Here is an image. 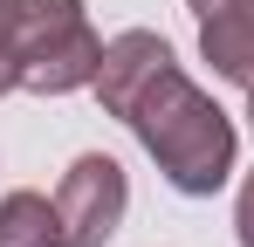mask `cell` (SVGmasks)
<instances>
[{"mask_svg": "<svg viewBox=\"0 0 254 247\" xmlns=\"http://www.w3.org/2000/svg\"><path fill=\"white\" fill-rule=\"evenodd\" d=\"M0 247H62L55 199H42V192H7V199H0Z\"/></svg>", "mask_w": 254, "mask_h": 247, "instance_id": "8992f818", "label": "cell"}, {"mask_svg": "<svg viewBox=\"0 0 254 247\" xmlns=\"http://www.w3.org/2000/svg\"><path fill=\"white\" fill-rule=\"evenodd\" d=\"M199 55L213 62V76L254 82V0H220L199 21Z\"/></svg>", "mask_w": 254, "mask_h": 247, "instance_id": "5b68a950", "label": "cell"}, {"mask_svg": "<svg viewBox=\"0 0 254 247\" xmlns=\"http://www.w3.org/2000/svg\"><path fill=\"white\" fill-rule=\"evenodd\" d=\"M248 124H254V82H248Z\"/></svg>", "mask_w": 254, "mask_h": 247, "instance_id": "30bf717a", "label": "cell"}, {"mask_svg": "<svg viewBox=\"0 0 254 247\" xmlns=\"http://www.w3.org/2000/svg\"><path fill=\"white\" fill-rule=\"evenodd\" d=\"M124 124L137 130V144L151 151V165L165 172L172 192H186V199H213V192L227 185L241 137H234L227 110H220L206 89L179 69V55H172L137 96H130Z\"/></svg>", "mask_w": 254, "mask_h": 247, "instance_id": "6da1fadb", "label": "cell"}, {"mask_svg": "<svg viewBox=\"0 0 254 247\" xmlns=\"http://www.w3.org/2000/svg\"><path fill=\"white\" fill-rule=\"evenodd\" d=\"M165 62H172V41H165V35H151V28H124L117 41H103V62H96V82H89V89H96V103H103L110 117H124L130 96L158 76Z\"/></svg>", "mask_w": 254, "mask_h": 247, "instance_id": "277c9868", "label": "cell"}, {"mask_svg": "<svg viewBox=\"0 0 254 247\" xmlns=\"http://www.w3.org/2000/svg\"><path fill=\"white\" fill-rule=\"evenodd\" d=\"M234 234H241V247H254V172L241 185V199H234Z\"/></svg>", "mask_w": 254, "mask_h": 247, "instance_id": "ba28073f", "label": "cell"}, {"mask_svg": "<svg viewBox=\"0 0 254 247\" xmlns=\"http://www.w3.org/2000/svg\"><path fill=\"white\" fill-rule=\"evenodd\" d=\"M21 89V55H14V0H0V96Z\"/></svg>", "mask_w": 254, "mask_h": 247, "instance_id": "52a82bcc", "label": "cell"}, {"mask_svg": "<svg viewBox=\"0 0 254 247\" xmlns=\"http://www.w3.org/2000/svg\"><path fill=\"white\" fill-rule=\"evenodd\" d=\"M14 55H21V89L69 96L96 82L103 35L89 28L83 0H14Z\"/></svg>", "mask_w": 254, "mask_h": 247, "instance_id": "7a4b0ae2", "label": "cell"}, {"mask_svg": "<svg viewBox=\"0 0 254 247\" xmlns=\"http://www.w3.org/2000/svg\"><path fill=\"white\" fill-rule=\"evenodd\" d=\"M130 179L110 151H83L55 185V220H62V247H103L124 227Z\"/></svg>", "mask_w": 254, "mask_h": 247, "instance_id": "3957f363", "label": "cell"}, {"mask_svg": "<svg viewBox=\"0 0 254 247\" xmlns=\"http://www.w3.org/2000/svg\"><path fill=\"white\" fill-rule=\"evenodd\" d=\"M186 7H192V14H199V21H206V14H213V7H220V0H186Z\"/></svg>", "mask_w": 254, "mask_h": 247, "instance_id": "9c48e42d", "label": "cell"}]
</instances>
